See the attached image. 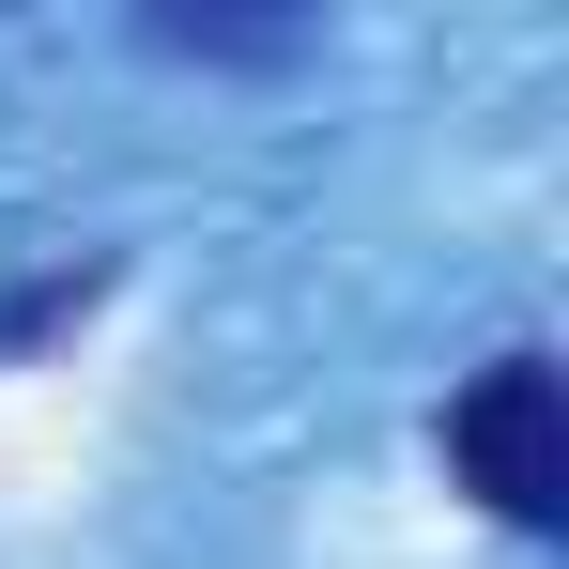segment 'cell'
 Returning a JSON list of instances; mask_svg holds the SVG:
<instances>
[{
	"label": "cell",
	"mask_w": 569,
	"mask_h": 569,
	"mask_svg": "<svg viewBox=\"0 0 569 569\" xmlns=\"http://www.w3.org/2000/svg\"><path fill=\"white\" fill-rule=\"evenodd\" d=\"M447 462H462V492L492 523H555L569 508V400H555V370L539 355H492L447 400Z\"/></svg>",
	"instance_id": "1"
}]
</instances>
